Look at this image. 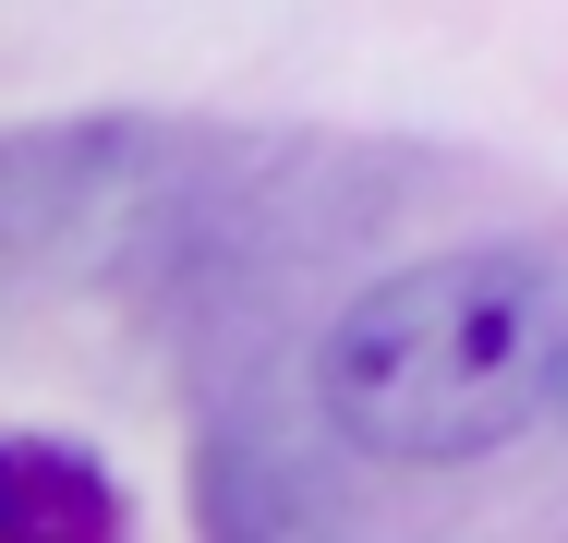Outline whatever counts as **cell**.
I'll list each match as a JSON object with an SVG mask.
<instances>
[{
    "label": "cell",
    "mask_w": 568,
    "mask_h": 543,
    "mask_svg": "<svg viewBox=\"0 0 568 543\" xmlns=\"http://www.w3.org/2000/svg\"><path fill=\"white\" fill-rule=\"evenodd\" d=\"M315 399L351 447L424 471L568 423V266L532 242H471L375 278L315 350Z\"/></svg>",
    "instance_id": "cell-1"
}]
</instances>
